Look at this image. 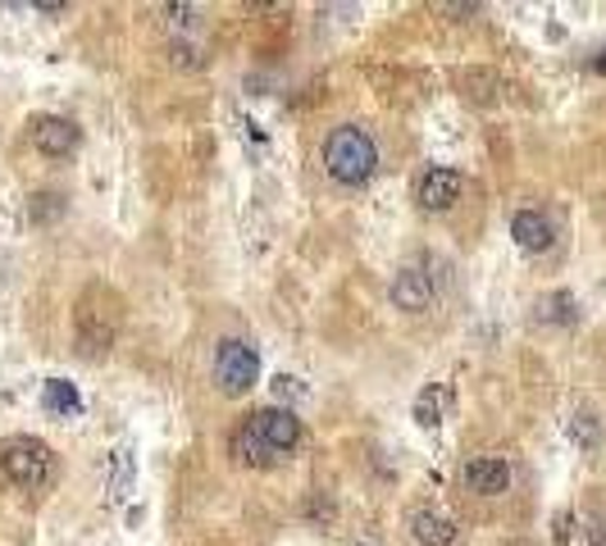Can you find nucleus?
I'll return each instance as SVG.
<instances>
[{
	"label": "nucleus",
	"mask_w": 606,
	"mask_h": 546,
	"mask_svg": "<svg viewBox=\"0 0 606 546\" xmlns=\"http://www.w3.org/2000/svg\"><path fill=\"white\" fill-rule=\"evenodd\" d=\"M379 164V146L366 128H356V124H343V128H333L328 141H324V169L333 182H343V187H360V182H370Z\"/></svg>",
	"instance_id": "f257e3e1"
},
{
	"label": "nucleus",
	"mask_w": 606,
	"mask_h": 546,
	"mask_svg": "<svg viewBox=\"0 0 606 546\" xmlns=\"http://www.w3.org/2000/svg\"><path fill=\"white\" fill-rule=\"evenodd\" d=\"M50 469H55V455H50L46 442H37V437H10V442H0V478H10L14 488H23V492L46 488Z\"/></svg>",
	"instance_id": "f03ea898"
},
{
	"label": "nucleus",
	"mask_w": 606,
	"mask_h": 546,
	"mask_svg": "<svg viewBox=\"0 0 606 546\" xmlns=\"http://www.w3.org/2000/svg\"><path fill=\"white\" fill-rule=\"evenodd\" d=\"M256 378H260V355H256V346L237 342V338L220 342V351H215V383H220L224 397H242V391H251Z\"/></svg>",
	"instance_id": "7ed1b4c3"
},
{
	"label": "nucleus",
	"mask_w": 606,
	"mask_h": 546,
	"mask_svg": "<svg viewBox=\"0 0 606 546\" xmlns=\"http://www.w3.org/2000/svg\"><path fill=\"white\" fill-rule=\"evenodd\" d=\"M251 419H256V429H260L265 446L274 451V455H288V451L301 446V419H296L292 410L269 406V410H260V414H251Z\"/></svg>",
	"instance_id": "20e7f679"
},
{
	"label": "nucleus",
	"mask_w": 606,
	"mask_h": 546,
	"mask_svg": "<svg viewBox=\"0 0 606 546\" xmlns=\"http://www.w3.org/2000/svg\"><path fill=\"white\" fill-rule=\"evenodd\" d=\"M415 201L424 209H434V215H442V209H451V205L461 201V173L457 169H429V173L419 178Z\"/></svg>",
	"instance_id": "39448f33"
},
{
	"label": "nucleus",
	"mask_w": 606,
	"mask_h": 546,
	"mask_svg": "<svg viewBox=\"0 0 606 546\" xmlns=\"http://www.w3.org/2000/svg\"><path fill=\"white\" fill-rule=\"evenodd\" d=\"M33 146L42 156H69L78 146V124L74 118H59V114H42V118H33Z\"/></svg>",
	"instance_id": "423d86ee"
},
{
	"label": "nucleus",
	"mask_w": 606,
	"mask_h": 546,
	"mask_svg": "<svg viewBox=\"0 0 606 546\" xmlns=\"http://www.w3.org/2000/svg\"><path fill=\"white\" fill-rule=\"evenodd\" d=\"M465 488L479 497H502L510 488V465L497 460V455H474L465 465Z\"/></svg>",
	"instance_id": "0eeeda50"
},
{
	"label": "nucleus",
	"mask_w": 606,
	"mask_h": 546,
	"mask_svg": "<svg viewBox=\"0 0 606 546\" xmlns=\"http://www.w3.org/2000/svg\"><path fill=\"white\" fill-rule=\"evenodd\" d=\"M392 300H397V310H406V315H424L434 306V283L424 278L419 269H402L397 278H392Z\"/></svg>",
	"instance_id": "6e6552de"
},
{
	"label": "nucleus",
	"mask_w": 606,
	"mask_h": 546,
	"mask_svg": "<svg viewBox=\"0 0 606 546\" xmlns=\"http://www.w3.org/2000/svg\"><path fill=\"white\" fill-rule=\"evenodd\" d=\"M510 237L520 251H548L552 247V219L542 215V209H520V215L510 219Z\"/></svg>",
	"instance_id": "1a4fd4ad"
},
{
	"label": "nucleus",
	"mask_w": 606,
	"mask_h": 546,
	"mask_svg": "<svg viewBox=\"0 0 606 546\" xmlns=\"http://www.w3.org/2000/svg\"><path fill=\"white\" fill-rule=\"evenodd\" d=\"M233 455L242 465H256V469H265V465H274V451L265 446V437H260V429H256V419H242L237 423V433H233Z\"/></svg>",
	"instance_id": "9d476101"
},
{
	"label": "nucleus",
	"mask_w": 606,
	"mask_h": 546,
	"mask_svg": "<svg viewBox=\"0 0 606 546\" xmlns=\"http://www.w3.org/2000/svg\"><path fill=\"white\" fill-rule=\"evenodd\" d=\"M42 410L46 414H59V419H78L82 414V397L69 378H46L42 387Z\"/></svg>",
	"instance_id": "9b49d317"
},
{
	"label": "nucleus",
	"mask_w": 606,
	"mask_h": 546,
	"mask_svg": "<svg viewBox=\"0 0 606 546\" xmlns=\"http://www.w3.org/2000/svg\"><path fill=\"white\" fill-rule=\"evenodd\" d=\"M411 533H415L419 546H451V537H457V524H451L447 514L415 510V514H411Z\"/></svg>",
	"instance_id": "f8f14e48"
},
{
	"label": "nucleus",
	"mask_w": 606,
	"mask_h": 546,
	"mask_svg": "<svg viewBox=\"0 0 606 546\" xmlns=\"http://www.w3.org/2000/svg\"><path fill=\"white\" fill-rule=\"evenodd\" d=\"M538 319H542V323H561V328H570L574 319H580V300H574L570 292L542 296V300H538Z\"/></svg>",
	"instance_id": "ddd939ff"
},
{
	"label": "nucleus",
	"mask_w": 606,
	"mask_h": 546,
	"mask_svg": "<svg viewBox=\"0 0 606 546\" xmlns=\"http://www.w3.org/2000/svg\"><path fill=\"white\" fill-rule=\"evenodd\" d=\"M442 410H447V387H424L419 397H415V423L419 429H438L442 423Z\"/></svg>",
	"instance_id": "4468645a"
},
{
	"label": "nucleus",
	"mask_w": 606,
	"mask_h": 546,
	"mask_svg": "<svg viewBox=\"0 0 606 546\" xmlns=\"http://www.w3.org/2000/svg\"><path fill=\"white\" fill-rule=\"evenodd\" d=\"M133 492V451L128 446H114L110 451V497L124 501Z\"/></svg>",
	"instance_id": "2eb2a0df"
},
{
	"label": "nucleus",
	"mask_w": 606,
	"mask_h": 546,
	"mask_svg": "<svg viewBox=\"0 0 606 546\" xmlns=\"http://www.w3.org/2000/svg\"><path fill=\"white\" fill-rule=\"evenodd\" d=\"M59 215H65V196H59V192L33 196V219H37V224H50V219H59Z\"/></svg>",
	"instance_id": "dca6fc26"
},
{
	"label": "nucleus",
	"mask_w": 606,
	"mask_h": 546,
	"mask_svg": "<svg viewBox=\"0 0 606 546\" xmlns=\"http://www.w3.org/2000/svg\"><path fill=\"white\" fill-rule=\"evenodd\" d=\"M570 433H574V442H580V446H597V419L593 414H574Z\"/></svg>",
	"instance_id": "f3484780"
},
{
	"label": "nucleus",
	"mask_w": 606,
	"mask_h": 546,
	"mask_svg": "<svg viewBox=\"0 0 606 546\" xmlns=\"http://www.w3.org/2000/svg\"><path fill=\"white\" fill-rule=\"evenodd\" d=\"M269 387H274V397H279V401H301V397H306V387H301L296 378H288V374H279Z\"/></svg>",
	"instance_id": "a211bd4d"
},
{
	"label": "nucleus",
	"mask_w": 606,
	"mask_h": 546,
	"mask_svg": "<svg viewBox=\"0 0 606 546\" xmlns=\"http://www.w3.org/2000/svg\"><path fill=\"white\" fill-rule=\"evenodd\" d=\"M588 546H606V514L588 520Z\"/></svg>",
	"instance_id": "6ab92c4d"
},
{
	"label": "nucleus",
	"mask_w": 606,
	"mask_h": 546,
	"mask_svg": "<svg viewBox=\"0 0 606 546\" xmlns=\"http://www.w3.org/2000/svg\"><path fill=\"white\" fill-rule=\"evenodd\" d=\"M33 10H42V14H59V10H65V5H59V0H37V5Z\"/></svg>",
	"instance_id": "aec40b11"
},
{
	"label": "nucleus",
	"mask_w": 606,
	"mask_h": 546,
	"mask_svg": "<svg viewBox=\"0 0 606 546\" xmlns=\"http://www.w3.org/2000/svg\"><path fill=\"white\" fill-rule=\"evenodd\" d=\"M593 69H597V73H606V50H602V55L593 59Z\"/></svg>",
	"instance_id": "412c9836"
},
{
	"label": "nucleus",
	"mask_w": 606,
	"mask_h": 546,
	"mask_svg": "<svg viewBox=\"0 0 606 546\" xmlns=\"http://www.w3.org/2000/svg\"><path fill=\"white\" fill-rule=\"evenodd\" d=\"M360 546H370V542H360Z\"/></svg>",
	"instance_id": "4be33fe9"
}]
</instances>
